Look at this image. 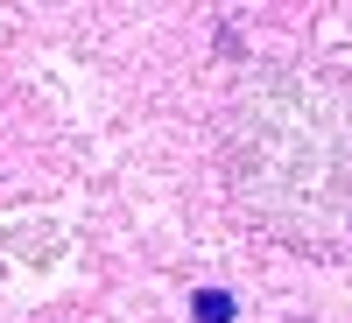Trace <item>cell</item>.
<instances>
[{"mask_svg": "<svg viewBox=\"0 0 352 323\" xmlns=\"http://www.w3.org/2000/svg\"><path fill=\"white\" fill-rule=\"evenodd\" d=\"M331 92L324 84H268V92H247L240 112V190L254 211H282V197H310L303 232H317L331 218V204L352 176V127L331 120Z\"/></svg>", "mask_w": 352, "mask_h": 323, "instance_id": "1", "label": "cell"}, {"mask_svg": "<svg viewBox=\"0 0 352 323\" xmlns=\"http://www.w3.org/2000/svg\"><path fill=\"white\" fill-rule=\"evenodd\" d=\"M197 323H232V302L219 296V288H204V296H197Z\"/></svg>", "mask_w": 352, "mask_h": 323, "instance_id": "2", "label": "cell"}]
</instances>
